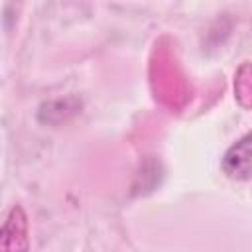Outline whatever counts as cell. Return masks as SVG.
Instances as JSON below:
<instances>
[{
  "instance_id": "2",
  "label": "cell",
  "mask_w": 252,
  "mask_h": 252,
  "mask_svg": "<svg viewBox=\"0 0 252 252\" xmlns=\"http://www.w3.org/2000/svg\"><path fill=\"white\" fill-rule=\"evenodd\" d=\"M2 250H26L28 248V217L20 205H14L2 224L0 232Z\"/></svg>"
},
{
  "instance_id": "1",
  "label": "cell",
  "mask_w": 252,
  "mask_h": 252,
  "mask_svg": "<svg viewBox=\"0 0 252 252\" xmlns=\"http://www.w3.org/2000/svg\"><path fill=\"white\" fill-rule=\"evenodd\" d=\"M220 167L234 181H252V132L244 134L224 152Z\"/></svg>"
},
{
  "instance_id": "3",
  "label": "cell",
  "mask_w": 252,
  "mask_h": 252,
  "mask_svg": "<svg viewBox=\"0 0 252 252\" xmlns=\"http://www.w3.org/2000/svg\"><path fill=\"white\" fill-rule=\"evenodd\" d=\"M234 98L242 108L252 110V63L250 61H244L234 73Z\"/></svg>"
}]
</instances>
